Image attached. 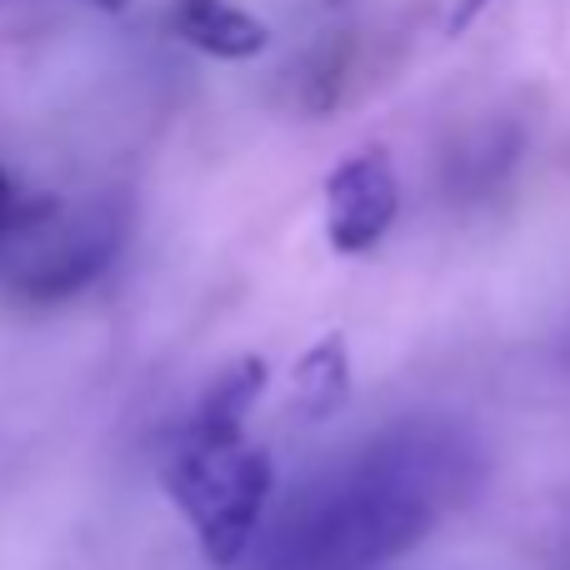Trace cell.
I'll list each match as a JSON object with an SVG mask.
<instances>
[{
	"mask_svg": "<svg viewBox=\"0 0 570 570\" xmlns=\"http://www.w3.org/2000/svg\"><path fill=\"white\" fill-rule=\"evenodd\" d=\"M40 210H46V200H26V196L16 190V180L0 170V246H6L16 230H26L30 220L40 216Z\"/></svg>",
	"mask_w": 570,
	"mask_h": 570,
	"instance_id": "obj_8",
	"label": "cell"
},
{
	"mask_svg": "<svg viewBox=\"0 0 570 570\" xmlns=\"http://www.w3.org/2000/svg\"><path fill=\"white\" fill-rule=\"evenodd\" d=\"M160 481H166L176 511L190 521L216 570H236L246 551L256 546L261 521L271 511L276 471L261 445L240 441H200V435L176 431L170 451L160 455Z\"/></svg>",
	"mask_w": 570,
	"mask_h": 570,
	"instance_id": "obj_2",
	"label": "cell"
},
{
	"mask_svg": "<svg viewBox=\"0 0 570 570\" xmlns=\"http://www.w3.org/2000/svg\"><path fill=\"white\" fill-rule=\"evenodd\" d=\"M401 210V186L381 150L345 156L325 176V240L335 256H365L375 250L395 226Z\"/></svg>",
	"mask_w": 570,
	"mask_h": 570,
	"instance_id": "obj_4",
	"label": "cell"
},
{
	"mask_svg": "<svg viewBox=\"0 0 570 570\" xmlns=\"http://www.w3.org/2000/svg\"><path fill=\"white\" fill-rule=\"evenodd\" d=\"M481 485V445L451 421H401L291 495L266 570H375L415 551Z\"/></svg>",
	"mask_w": 570,
	"mask_h": 570,
	"instance_id": "obj_1",
	"label": "cell"
},
{
	"mask_svg": "<svg viewBox=\"0 0 570 570\" xmlns=\"http://www.w3.org/2000/svg\"><path fill=\"white\" fill-rule=\"evenodd\" d=\"M96 6H100V10H120V6H126V0H96Z\"/></svg>",
	"mask_w": 570,
	"mask_h": 570,
	"instance_id": "obj_9",
	"label": "cell"
},
{
	"mask_svg": "<svg viewBox=\"0 0 570 570\" xmlns=\"http://www.w3.org/2000/svg\"><path fill=\"white\" fill-rule=\"evenodd\" d=\"M116 246L120 220L106 206L60 216L56 200H46V210L26 230H16L0 250H6L10 291H20L26 301H66L116 261Z\"/></svg>",
	"mask_w": 570,
	"mask_h": 570,
	"instance_id": "obj_3",
	"label": "cell"
},
{
	"mask_svg": "<svg viewBox=\"0 0 570 570\" xmlns=\"http://www.w3.org/2000/svg\"><path fill=\"white\" fill-rule=\"evenodd\" d=\"M176 36L210 60H256L271 46V30L236 0H176Z\"/></svg>",
	"mask_w": 570,
	"mask_h": 570,
	"instance_id": "obj_6",
	"label": "cell"
},
{
	"mask_svg": "<svg viewBox=\"0 0 570 570\" xmlns=\"http://www.w3.org/2000/svg\"><path fill=\"white\" fill-rule=\"evenodd\" d=\"M351 395V355H345V335H321L311 351L295 361L291 371V405L305 421H331Z\"/></svg>",
	"mask_w": 570,
	"mask_h": 570,
	"instance_id": "obj_7",
	"label": "cell"
},
{
	"mask_svg": "<svg viewBox=\"0 0 570 570\" xmlns=\"http://www.w3.org/2000/svg\"><path fill=\"white\" fill-rule=\"evenodd\" d=\"M271 385V365L261 355H236L230 365H220L216 381L200 391V401L190 405L186 435H200V441H240L246 435V415L261 405Z\"/></svg>",
	"mask_w": 570,
	"mask_h": 570,
	"instance_id": "obj_5",
	"label": "cell"
}]
</instances>
